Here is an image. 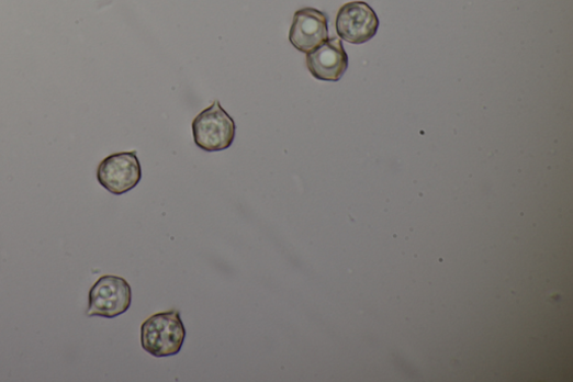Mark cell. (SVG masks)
Here are the masks:
<instances>
[{"label":"cell","instance_id":"3957f363","mask_svg":"<svg viewBox=\"0 0 573 382\" xmlns=\"http://www.w3.org/2000/svg\"><path fill=\"white\" fill-rule=\"evenodd\" d=\"M143 177L137 151H123L105 157L97 171L98 182L110 193L122 195L135 189Z\"/></svg>","mask_w":573,"mask_h":382},{"label":"cell","instance_id":"5b68a950","mask_svg":"<svg viewBox=\"0 0 573 382\" xmlns=\"http://www.w3.org/2000/svg\"><path fill=\"white\" fill-rule=\"evenodd\" d=\"M335 25L341 40L352 44H363L377 35L380 22L370 5L364 2H352L338 11Z\"/></svg>","mask_w":573,"mask_h":382},{"label":"cell","instance_id":"8992f818","mask_svg":"<svg viewBox=\"0 0 573 382\" xmlns=\"http://www.w3.org/2000/svg\"><path fill=\"white\" fill-rule=\"evenodd\" d=\"M307 68L321 81L337 82L349 68V57L339 38H327L323 44L307 53Z\"/></svg>","mask_w":573,"mask_h":382},{"label":"cell","instance_id":"7a4b0ae2","mask_svg":"<svg viewBox=\"0 0 573 382\" xmlns=\"http://www.w3.org/2000/svg\"><path fill=\"white\" fill-rule=\"evenodd\" d=\"M194 142L205 151H221L232 147L236 138V123L215 100L192 124Z\"/></svg>","mask_w":573,"mask_h":382},{"label":"cell","instance_id":"277c9868","mask_svg":"<svg viewBox=\"0 0 573 382\" xmlns=\"http://www.w3.org/2000/svg\"><path fill=\"white\" fill-rule=\"evenodd\" d=\"M133 293L130 283L120 277H102L89 293L88 316L105 318L125 314L132 305Z\"/></svg>","mask_w":573,"mask_h":382},{"label":"cell","instance_id":"52a82bcc","mask_svg":"<svg viewBox=\"0 0 573 382\" xmlns=\"http://www.w3.org/2000/svg\"><path fill=\"white\" fill-rule=\"evenodd\" d=\"M328 37V18L325 13L306 8L295 13L290 41L303 53H310Z\"/></svg>","mask_w":573,"mask_h":382},{"label":"cell","instance_id":"6da1fadb","mask_svg":"<svg viewBox=\"0 0 573 382\" xmlns=\"http://www.w3.org/2000/svg\"><path fill=\"white\" fill-rule=\"evenodd\" d=\"M187 338V329L178 310L154 314L142 325V347L155 358L177 356Z\"/></svg>","mask_w":573,"mask_h":382}]
</instances>
